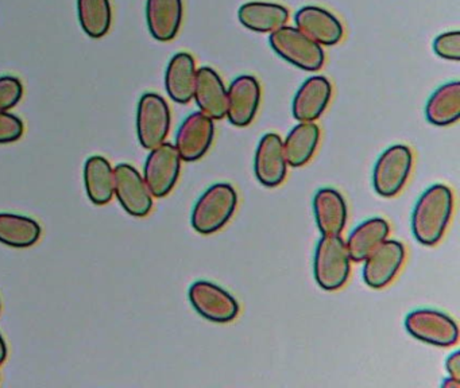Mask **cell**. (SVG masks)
Instances as JSON below:
<instances>
[{
  "instance_id": "cell-23",
  "label": "cell",
  "mask_w": 460,
  "mask_h": 388,
  "mask_svg": "<svg viewBox=\"0 0 460 388\" xmlns=\"http://www.w3.org/2000/svg\"><path fill=\"white\" fill-rule=\"evenodd\" d=\"M425 118L433 126L448 127L460 118V83L451 81L438 86L425 105Z\"/></svg>"
},
{
  "instance_id": "cell-30",
  "label": "cell",
  "mask_w": 460,
  "mask_h": 388,
  "mask_svg": "<svg viewBox=\"0 0 460 388\" xmlns=\"http://www.w3.org/2000/svg\"><path fill=\"white\" fill-rule=\"evenodd\" d=\"M25 126L18 116L13 113L0 112V145L17 142L22 137Z\"/></svg>"
},
{
  "instance_id": "cell-4",
  "label": "cell",
  "mask_w": 460,
  "mask_h": 388,
  "mask_svg": "<svg viewBox=\"0 0 460 388\" xmlns=\"http://www.w3.org/2000/svg\"><path fill=\"white\" fill-rule=\"evenodd\" d=\"M274 53L293 66L305 72H317L325 62V54L319 43L306 37L297 27L284 26L269 35Z\"/></svg>"
},
{
  "instance_id": "cell-26",
  "label": "cell",
  "mask_w": 460,
  "mask_h": 388,
  "mask_svg": "<svg viewBox=\"0 0 460 388\" xmlns=\"http://www.w3.org/2000/svg\"><path fill=\"white\" fill-rule=\"evenodd\" d=\"M41 236V226L33 218L0 213V242L13 248H29Z\"/></svg>"
},
{
  "instance_id": "cell-25",
  "label": "cell",
  "mask_w": 460,
  "mask_h": 388,
  "mask_svg": "<svg viewBox=\"0 0 460 388\" xmlns=\"http://www.w3.org/2000/svg\"><path fill=\"white\" fill-rule=\"evenodd\" d=\"M84 188L95 205H106L114 197V169L106 158L93 155L85 161Z\"/></svg>"
},
{
  "instance_id": "cell-1",
  "label": "cell",
  "mask_w": 460,
  "mask_h": 388,
  "mask_svg": "<svg viewBox=\"0 0 460 388\" xmlns=\"http://www.w3.org/2000/svg\"><path fill=\"white\" fill-rule=\"evenodd\" d=\"M454 212V194L448 186H429L417 199L411 212V232L414 239L427 247L438 244L446 234Z\"/></svg>"
},
{
  "instance_id": "cell-27",
  "label": "cell",
  "mask_w": 460,
  "mask_h": 388,
  "mask_svg": "<svg viewBox=\"0 0 460 388\" xmlns=\"http://www.w3.org/2000/svg\"><path fill=\"white\" fill-rule=\"evenodd\" d=\"M80 24L88 37H104L111 27L112 11L110 0H77Z\"/></svg>"
},
{
  "instance_id": "cell-10",
  "label": "cell",
  "mask_w": 460,
  "mask_h": 388,
  "mask_svg": "<svg viewBox=\"0 0 460 388\" xmlns=\"http://www.w3.org/2000/svg\"><path fill=\"white\" fill-rule=\"evenodd\" d=\"M114 194L123 209L134 217H145L152 210V193L141 172L131 164L114 167Z\"/></svg>"
},
{
  "instance_id": "cell-20",
  "label": "cell",
  "mask_w": 460,
  "mask_h": 388,
  "mask_svg": "<svg viewBox=\"0 0 460 388\" xmlns=\"http://www.w3.org/2000/svg\"><path fill=\"white\" fill-rule=\"evenodd\" d=\"M196 62L192 54L180 51L166 66L165 88L174 102L188 104L193 99L196 83Z\"/></svg>"
},
{
  "instance_id": "cell-21",
  "label": "cell",
  "mask_w": 460,
  "mask_h": 388,
  "mask_svg": "<svg viewBox=\"0 0 460 388\" xmlns=\"http://www.w3.org/2000/svg\"><path fill=\"white\" fill-rule=\"evenodd\" d=\"M238 19L246 29L263 34L287 26L289 10L277 3L247 2L239 7Z\"/></svg>"
},
{
  "instance_id": "cell-29",
  "label": "cell",
  "mask_w": 460,
  "mask_h": 388,
  "mask_svg": "<svg viewBox=\"0 0 460 388\" xmlns=\"http://www.w3.org/2000/svg\"><path fill=\"white\" fill-rule=\"evenodd\" d=\"M23 94L22 83L13 75L0 77V112L12 110Z\"/></svg>"
},
{
  "instance_id": "cell-32",
  "label": "cell",
  "mask_w": 460,
  "mask_h": 388,
  "mask_svg": "<svg viewBox=\"0 0 460 388\" xmlns=\"http://www.w3.org/2000/svg\"><path fill=\"white\" fill-rule=\"evenodd\" d=\"M441 388H460V380L454 379V377H446L441 382Z\"/></svg>"
},
{
  "instance_id": "cell-3",
  "label": "cell",
  "mask_w": 460,
  "mask_h": 388,
  "mask_svg": "<svg viewBox=\"0 0 460 388\" xmlns=\"http://www.w3.org/2000/svg\"><path fill=\"white\" fill-rule=\"evenodd\" d=\"M351 272V258L341 234L323 236L314 256V275L317 285L325 291L343 287Z\"/></svg>"
},
{
  "instance_id": "cell-19",
  "label": "cell",
  "mask_w": 460,
  "mask_h": 388,
  "mask_svg": "<svg viewBox=\"0 0 460 388\" xmlns=\"http://www.w3.org/2000/svg\"><path fill=\"white\" fill-rule=\"evenodd\" d=\"M184 4L182 0H147L146 22L150 34L160 42H169L179 34Z\"/></svg>"
},
{
  "instance_id": "cell-28",
  "label": "cell",
  "mask_w": 460,
  "mask_h": 388,
  "mask_svg": "<svg viewBox=\"0 0 460 388\" xmlns=\"http://www.w3.org/2000/svg\"><path fill=\"white\" fill-rule=\"evenodd\" d=\"M433 51L440 58L457 62L460 59V31H447L433 40Z\"/></svg>"
},
{
  "instance_id": "cell-12",
  "label": "cell",
  "mask_w": 460,
  "mask_h": 388,
  "mask_svg": "<svg viewBox=\"0 0 460 388\" xmlns=\"http://www.w3.org/2000/svg\"><path fill=\"white\" fill-rule=\"evenodd\" d=\"M405 255L402 242L385 240L363 260L362 277L366 285L376 290L386 287L400 272Z\"/></svg>"
},
{
  "instance_id": "cell-33",
  "label": "cell",
  "mask_w": 460,
  "mask_h": 388,
  "mask_svg": "<svg viewBox=\"0 0 460 388\" xmlns=\"http://www.w3.org/2000/svg\"><path fill=\"white\" fill-rule=\"evenodd\" d=\"M7 357V347L6 342H4V337L0 334V366L4 363Z\"/></svg>"
},
{
  "instance_id": "cell-9",
  "label": "cell",
  "mask_w": 460,
  "mask_h": 388,
  "mask_svg": "<svg viewBox=\"0 0 460 388\" xmlns=\"http://www.w3.org/2000/svg\"><path fill=\"white\" fill-rule=\"evenodd\" d=\"M193 309L215 323H228L239 314V304L225 288L208 280H198L188 291Z\"/></svg>"
},
{
  "instance_id": "cell-16",
  "label": "cell",
  "mask_w": 460,
  "mask_h": 388,
  "mask_svg": "<svg viewBox=\"0 0 460 388\" xmlns=\"http://www.w3.org/2000/svg\"><path fill=\"white\" fill-rule=\"evenodd\" d=\"M332 97V84L324 75H312L301 84L292 102L297 121H316L327 110Z\"/></svg>"
},
{
  "instance_id": "cell-24",
  "label": "cell",
  "mask_w": 460,
  "mask_h": 388,
  "mask_svg": "<svg viewBox=\"0 0 460 388\" xmlns=\"http://www.w3.org/2000/svg\"><path fill=\"white\" fill-rule=\"evenodd\" d=\"M390 226L385 218L374 217L355 226L346 242L349 258L363 261L389 236Z\"/></svg>"
},
{
  "instance_id": "cell-8",
  "label": "cell",
  "mask_w": 460,
  "mask_h": 388,
  "mask_svg": "<svg viewBox=\"0 0 460 388\" xmlns=\"http://www.w3.org/2000/svg\"><path fill=\"white\" fill-rule=\"evenodd\" d=\"M181 172V156L177 153L172 143L163 145L150 150L144 166V181L153 197L163 198L168 196Z\"/></svg>"
},
{
  "instance_id": "cell-15",
  "label": "cell",
  "mask_w": 460,
  "mask_h": 388,
  "mask_svg": "<svg viewBox=\"0 0 460 388\" xmlns=\"http://www.w3.org/2000/svg\"><path fill=\"white\" fill-rule=\"evenodd\" d=\"M296 27L320 46L338 45L343 40L344 27L331 11L317 5H305L295 13Z\"/></svg>"
},
{
  "instance_id": "cell-6",
  "label": "cell",
  "mask_w": 460,
  "mask_h": 388,
  "mask_svg": "<svg viewBox=\"0 0 460 388\" xmlns=\"http://www.w3.org/2000/svg\"><path fill=\"white\" fill-rule=\"evenodd\" d=\"M405 329L414 339L433 347H454L459 341V328L454 318L435 309H417L409 313Z\"/></svg>"
},
{
  "instance_id": "cell-7",
  "label": "cell",
  "mask_w": 460,
  "mask_h": 388,
  "mask_svg": "<svg viewBox=\"0 0 460 388\" xmlns=\"http://www.w3.org/2000/svg\"><path fill=\"white\" fill-rule=\"evenodd\" d=\"M171 129V110L157 93L142 94L137 108V135L146 150L163 145Z\"/></svg>"
},
{
  "instance_id": "cell-5",
  "label": "cell",
  "mask_w": 460,
  "mask_h": 388,
  "mask_svg": "<svg viewBox=\"0 0 460 388\" xmlns=\"http://www.w3.org/2000/svg\"><path fill=\"white\" fill-rule=\"evenodd\" d=\"M413 167V154L405 145L386 148L376 159L373 170V186L376 194L392 198L402 190Z\"/></svg>"
},
{
  "instance_id": "cell-11",
  "label": "cell",
  "mask_w": 460,
  "mask_h": 388,
  "mask_svg": "<svg viewBox=\"0 0 460 388\" xmlns=\"http://www.w3.org/2000/svg\"><path fill=\"white\" fill-rule=\"evenodd\" d=\"M214 137V120L199 110L188 115L180 124L174 147L181 156V161L196 162L208 153Z\"/></svg>"
},
{
  "instance_id": "cell-18",
  "label": "cell",
  "mask_w": 460,
  "mask_h": 388,
  "mask_svg": "<svg viewBox=\"0 0 460 388\" xmlns=\"http://www.w3.org/2000/svg\"><path fill=\"white\" fill-rule=\"evenodd\" d=\"M314 220L322 236H336L347 224V204L341 191L323 188L314 197Z\"/></svg>"
},
{
  "instance_id": "cell-34",
  "label": "cell",
  "mask_w": 460,
  "mask_h": 388,
  "mask_svg": "<svg viewBox=\"0 0 460 388\" xmlns=\"http://www.w3.org/2000/svg\"><path fill=\"white\" fill-rule=\"evenodd\" d=\"M0 309H2V304H0Z\"/></svg>"
},
{
  "instance_id": "cell-14",
  "label": "cell",
  "mask_w": 460,
  "mask_h": 388,
  "mask_svg": "<svg viewBox=\"0 0 460 388\" xmlns=\"http://www.w3.org/2000/svg\"><path fill=\"white\" fill-rule=\"evenodd\" d=\"M288 162L279 135H263L254 155V174L266 188H277L287 178Z\"/></svg>"
},
{
  "instance_id": "cell-13",
  "label": "cell",
  "mask_w": 460,
  "mask_h": 388,
  "mask_svg": "<svg viewBox=\"0 0 460 388\" xmlns=\"http://www.w3.org/2000/svg\"><path fill=\"white\" fill-rule=\"evenodd\" d=\"M261 84L254 75H238L227 88V116L235 127L252 123L261 104Z\"/></svg>"
},
{
  "instance_id": "cell-22",
  "label": "cell",
  "mask_w": 460,
  "mask_h": 388,
  "mask_svg": "<svg viewBox=\"0 0 460 388\" xmlns=\"http://www.w3.org/2000/svg\"><path fill=\"white\" fill-rule=\"evenodd\" d=\"M320 142V128L314 121H300L282 140L285 158L292 167H301L314 158Z\"/></svg>"
},
{
  "instance_id": "cell-17",
  "label": "cell",
  "mask_w": 460,
  "mask_h": 388,
  "mask_svg": "<svg viewBox=\"0 0 460 388\" xmlns=\"http://www.w3.org/2000/svg\"><path fill=\"white\" fill-rule=\"evenodd\" d=\"M193 99L200 108V112L220 120L227 112V88L217 70L209 66H201L196 70L195 92Z\"/></svg>"
},
{
  "instance_id": "cell-31",
  "label": "cell",
  "mask_w": 460,
  "mask_h": 388,
  "mask_svg": "<svg viewBox=\"0 0 460 388\" xmlns=\"http://www.w3.org/2000/svg\"><path fill=\"white\" fill-rule=\"evenodd\" d=\"M446 371L448 372L449 376L454 379L460 380V352L455 350L454 353L447 357Z\"/></svg>"
},
{
  "instance_id": "cell-2",
  "label": "cell",
  "mask_w": 460,
  "mask_h": 388,
  "mask_svg": "<svg viewBox=\"0 0 460 388\" xmlns=\"http://www.w3.org/2000/svg\"><path fill=\"white\" fill-rule=\"evenodd\" d=\"M236 207L238 194L235 189L230 183H214L196 201L190 224L199 234H215L231 220Z\"/></svg>"
}]
</instances>
